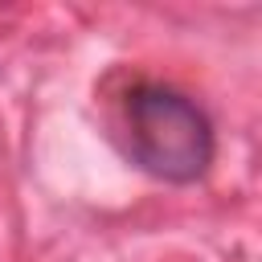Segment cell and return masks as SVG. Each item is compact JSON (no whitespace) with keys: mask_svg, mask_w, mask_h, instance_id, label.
I'll list each match as a JSON object with an SVG mask.
<instances>
[{"mask_svg":"<svg viewBox=\"0 0 262 262\" xmlns=\"http://www.w3.org/2000/svg\"><path fill=\"white\" fill-rule=\"evenodd\" d=\"M115 139L127 164L164 184H196L217 160L209 111L168 82H135L119 98Z\"/></svg>","mask_w":262,"mask_h":262,"instance_id":"cell-1","label":"cell"}]
</instances>
